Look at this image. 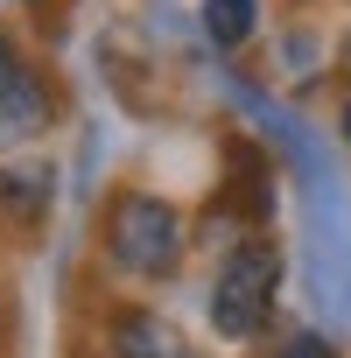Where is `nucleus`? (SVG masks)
Instances as JSON below:
<instances>
[{"mask_svg": "<svg viewBox=\"0 0 351 358\" xmlns=\"http://www.w3.org/2000/svg\"><path fill=\"white\" fill-rule=\"evenodd\" d=\"M50 120H57V99H50L43 71L15 50V36H0V155L43 141Z\"/></svg>", "mask_w": 351, "mask_h": 358, "instance_id": "obj_3", "label": "nucleus"}, {"mask_svg": "<svg viewBox=\"0 0 351 358\" xmlns=\"http://www.w3.org/2000/svg\"><path fill=\"white\" fill-rule=\"evenodd\" d=\"M253 0H204V29H211V43H225V50H239L246 36H253Z\"/></svg>", "mask_w": 351, "mask_h": 358, "instance_id": "obj_5", "label": "nucleus"}, {"mask_svg": "<svg viewBox=\"0 0 351 358\" xmlns=\"http://www.w3.org/2000/svg\"><path fill=\"white\" fill-rule=\"evenodd\" d=\"M113 358H197V344L176 330L169 316L134 309V316H120V323H113Z\"/></svg>", "mask_w": 351, "mask_h": 358, "instance_id": "obj_4", "label": "nucleus"}, {"mask_svg": "<svg viewBox=\"0 0 351 358\" xmlns=\"http://www.w3.org/2000/svg\"><path fill=\"white\" fill-rule=\"evenodd\" d=\"M274 295H281V246L239 239L218 260V281H211V330L232 337V344H253L274 316Z\"/></svg>", "mask_w": 351, "mask_h": 358, "instance_id": "obj_2", "label": "nucleus"}, {"mask_svg": "<svg viewBox=\"0 0 351 358\" xmlns=\"http://www.w3.org/2000/svg\"><path fill=\"white\" fill-rule=\"evenodd\" d=\"M183 246H190V225H183V211H176L169 197H155V190L113 197V211H106V260L120 274L169 281L176 267H183Z\"/></svg>", "mask_w": 351, "mask_h": 358, "instance_id": "obj_1", "label": "nucleus"}, {"mask_svg": "<svg viewBox=\"0 0 351 358\" xmlns=\"http://www.w3.org/2000/svg\"><path fill=\"white\" fill-rule=\"evenodd\" d=\"M344 141H351V99H344Z\"/></svg>", "mask_w": 351, "mask_h": 358, "instance_id": "obj_7", "label": "nucleus"}, {"mask_svg": "<svg viewBox=\"0 0 351 358\" xmlns=\"http://www.w3.org/2000/svg\"><path fill=\"white\" fill-rule=\"evenodd\" d=\"M295 358H330V351H323L316 337H295Z\"/></svg>", "mask_w": 351, "mask_h": 358, "instance_id": "obj_6", "label": "nucleus"}]
</instances>
